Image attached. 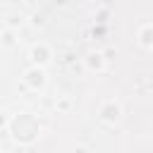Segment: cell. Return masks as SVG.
Here are the masks:
<instances>
[{
	"mask_svg": "<svg viewBox=\"0 0 153 153\" xmlns=\"http://www.w3.org/2000/svg\"><path fill=\"white\" fill-rule=\"evenodd\" d=\"M36 134H38V122H36L31 115H19V117H14V122H12V136H14L17 141L29 143V141L36 139Z\"/></svg>",
	"mask_w": 153,
	"mask_h": 153,
	"instance_id": "obj_1",
	"label": "cell"
},
{
	"mask_svg": "<svg viewBox=\"0 0 153 153\" xmlns=\"http://www.w3.org/2000/svg\"><path fill=\"white\" fill-rule=\"evenodd\" d=\"M26 81H29L33 88H41V86L45 84V74H43L38 67H36V69H29V72H26Z\"/></svg>",
	"mask_w": 153,
	"mask_h": 153,
	"instance_id": "obj_2",
	"label": "cell"
},
{
	"mask_svg": "<svg viewBox=\"0 0 153 153\" xmlns=\"http://www.w3.org/2000/svg\"><path fill=\"white\" fill-rule=\"evenodd\" d=\"M31 60H33V62H41V65H45V62L50 60V53H48V48H45V45H33V48H31Z\"/></svg>",
	"mask_w": 153,
	"mask_h": 153,
	"instance_id": "obj_3",
	"label": "cell"
}]
</instances>
